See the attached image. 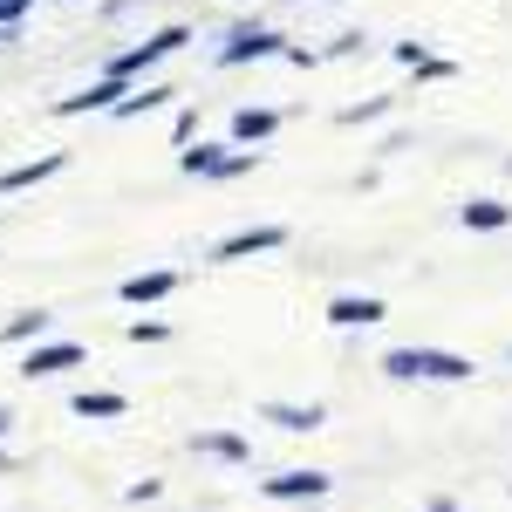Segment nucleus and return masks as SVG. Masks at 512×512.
<instances>
[{"label": "nucleus", "instance_id": "nucleus-1", "mask_svg": "<svg viewBox=\"0 0 512 512\" xmlns=\"http://www.w3.org/2000/svg\"><path fill=\"white\" fill-rule=\"evenodd\" d=\"M390 383H472L478 362L458 349H424V342H403V349H383V362H376Z\"/></svg>", "mask_w": 512, "mask_h": 512}, {"label": "nucleus", "instance_id": "nucleus-2", "mask_svg": "<svg viewBox=\"0 0 512 512\" xmlns=\"http://www.w3.org/2000/svg\"><path fill=\"white\" fill-rule=\"evenodd\" d=\"M185 41H192V28H158L151 41H137V48H123V55H110V62H103V76L137 82V76H151V69H158L164 55H178Z\"/></svg>", "mask_w": 512, "mask_h": 512}, {"label": "nucleus", "instance_id": "nucleus-3", "mask_svg": "<svg viewBox=\"0 0 512 512\" xmlns=\"http://www.w3.org/2000/svg\"><path fill=\"white\" fill-rule=\"evenodd\" d=\"M294 41L274 35V28H260V21H239L233 35L219 41V69H246V62H280Z\"/></svg>", "mask_w": 512, "mask_h": 512}, {"label": "nucleus", "instance_id": "nucleus-4", "mask_svg": "<svg viewBox=\"0 0 512 512\" xmlns=\"http://www.w3.org/2000/svg\"><path fill=\"white\" fill-rule=\"evenodd\" d=\"M335 492V478L328 472H280V478H260V499H274V506H315V499H328Z\"/></svg>", "mask_w": 512, "mask_h": 512}, {"label": "nucleus", "instance_id": "nucleus-5", "mask_svg": "<svg viewBox=\"0 0 512 512\" xmlns=\"http://www.w3.org/2000/svg\"><path fill=\"white\" fill-rule=\"evenodd\" d=\"M287 246V226H246V233H226L212 246V267H239V260H253V253H280Z\"/></svg>", "mask_w": 512, "mask_h": 512}, {"label": "nucleus", "instance_id": "nucleus-6", "mask_svg": "<svg viewBox=\"0 0 512 512\" xmlns=\"http://www.w3.org/2000/svg\"><path fill=\"white\" fill-rule=\"evenodd\" d=\"M123 96H130V82H117V76H96L89 89H76V96H62L55 103V117H110Z\"/></svg>", "mask_w": 512, "mask_h": 512}, {"label": "nucleus", "instance_id": "nucleus-7", "mask_svg": "<svg viewBox=\"0 0 512 512\" xmlns=\"http://www.w3.org/2000/svg\"><path fill=\"white\" fill-rule=\"evenodd\" d=\"M62 171H69V151H41V158H28V164H7V171H0V198L35 192L48 178H62Z\"/></svg>", "mask_w": 512, "mask_h": 512}, {"label": "nucleus", "instance_id": "nucleus-8", "mask_svg": "<svg viewBox=\"0 0 512 512\" xmlns=\"http://www.w3.org/2000/svg\"><path fill=\"white\" fill-rule=\"evenodd\" d=\"M82 362H89L82 342H35V349L21 355V376L35 383V376H62V369H82Z\"/></svg>", "mask_w": 512, "mask_h": 512}, {"label": "nucleus", "instance_id": "nucleus-9", "mask_svg": "<svg viewBox=\"0 0 512 512\" xmlns=\"http://www.w3.org/2000/svg\"><path fill=\"white\" fill-rule=\"evenodd\" d=\"M171 294H178V274H171V267H144V274H130L117 287L123 308H158V301H171Z\"/></svg>", "mask_w": 512, "mask_h": 512}, {"label": "nucleus", "instance_id": "nucleus-10", "mask_svg": "<svg viewBox=\"0 0 512 512\" xmlns=\"http://www.w3.org/2000/svg\"><path fill=\"white\" fill-rule=\"evenodd\" d=\"M260 424H280V431H321V424H328V410H321V403H280V396H267V403H260Z\"/></svg>", "mask_w": 512, "mask_h": 512}, {"label": "nucleus", "instance_id": "nucleus-11", "mask_svg": "<svg viewBox=\"0 0 512 512\" xmlns=\"http://www.w3.org/2000/svg\"><path fill=\"white\" fill-rule=\"evenodd\" d=\"M390 315L376 294H335L328 301V328H376V321Z\"/></svg>", "mask_w": 512, "mask_h": 512}, {"label": "nucleus", "instance_id": "nucleus-12", "mask_svg": "<svg viewBox=\"0 0 512 512\" xmlns=\"http://www.w3.org/2000/svg\"><path fill=\"white\" fill-rule=\"evenodd\" d=\"M48 328H55L48 308H21V315L0 321V342H7V349H35V342H48Z\"/></svg>", "mask_w": 512, "mask_h": 512}, {"label": "nucleus", "instance_id": "nucleus-13", "mask_svg": "<svg viewBox=\"0 0 512 512\" xmlns=\"http://www.w3.org/2000/svg\"><path fill=\"white\" fill-rule=\"evenodd\" d=\"M69 410H76L82 424H117V417H130V396H117V390H76V396H69Z\"/></svg>", "mask_w": 512, "mask_h": 512}, {"label": "nucleus", "instance_id": "nucleus-14", "mask_svg": "<svg viewBox=\"0 0 512 512\" xmlns=\"http://www.w3.org/2000/svg\"><path fill=\"white\" fill-rule=\"evenodd\" d=\"M458 226H465V233H506L512 205L506 198H465V205H458Z\"/></svg>", "mask_w": 512, "mask_h": 512}, {"label": "nucleus", "instance_id": "nucleus-15", "mask_svg": "<svg viewBox=\"0 0 512 512\" xmlns=\"http://www.w3.org/2000/svg\"><path fill=\"white\" fill-rule=\"evenodd\" d=\"M280 130V110H267V103H246V110H233V151H246V144H267Z\"/></svg>", "mask_w": 512, "mask_h": 512}, {"label": "nucleus", "instance_id": "nucleus-16", "mask_svg": "<svg viewBox=\"0 0 512 512\" xmlns=\"http://www.w3.org/2000/svg\"><path fill=\"white\" fill-rule=\"evenodd\" d=\"M192 451L198 458H219V465H253V444H246L239 431H198Z\"/></svg>", "mask_w": 512, "mask_h": 512}, {"label": "nucleus", "instance_id": "nucleus-17", "mask_svg": "<svg viewBox=\"0 0 512 512\" xmlns=\"http://www.w3.org/2000/svg\"><path fill=\"white\" fill-rule=\"evenodd\" d=\"M171 96H178V89H164V82H130V96H123V103L110 110V117H117V123H130V117H151V110H164V103H171Z\"/></svg>", "mask_w": 512, "mask_h": 512}, {"label": "nucleus", "instance_id": "nucleus-18", "mask_svg": "<svg viewBox=\"0 0 512 512\" xmlns=\"http://www.w3.org/2000/svg\"><path fill=\"white\" fill-rule=\"evenodd\" d=\"M226 151H233V144H198V151H178V171H185V178H212V171L226 164Z\"/></svg>", "mask_w": 512, "mask_h": 512}, {"label": "nucleus", "instance_id": "nucleus-19", "mask_svg": "<svg viewBox=\"0 0 512 512\" xmlns=\"http://www.w3.org/2000/svg\"><path fill=\"white\" fill-rule=\"evenodd\" d=\"M123 335H130L137 349H151V342H171V321H158V315H130V321H123Z\"/></svg>", "mask_w": 512, "mask_h": 512}, {"label": "nucleus", "instance_id": "nucleus-20", "mask_svg": "<svg viewBox=\"0 0 512 512\" xmlns=\"http://www.w3.org/2000/svg\"><path fill=\"white\" fill-rule=\"evenodd\" d=\"M410 76H417V82H451V76H458V62H451V55H424Z\"/></svg>", "mask_w": 512, "mask_h": 512}, {"label": "nucleus", "instance_id": "nucleus-21", "mask_svg": "<svg viewBox=\"0 0 512 512\" xmlns=\"http://www.w3.org/2000/svg\"><path fill=\"white\" fill-rule=\"evenodd\" d=\"M376 117H390V96H369V103H349V110H342V123H376Z\"/></svg>", "mask_w": 512, "mask_h": 512}, {"label": "nucleus", "instance_id": "nucleus-22", "mask_svg": "<svg viewBox=\"0 0 512 512\" xmlns=\"http://www.w3.org/2000/svg\"><path fill=\"white\" fill-rule=\"evenodd\" d=\"M246 171H260V151H226V164H219L212 178L226 185V178H246Z\"/></svg>", "mask_w": 512, "mask_h": 512}, {"label": "nucleus", "instance_id": "nucleus-23", "mask_svg": "<svg viewBox=\"0 0 512 512\" xmlns=\"http://www.w3.org/2000/svg\"><path fill=\"white\" fill-rule=\"evenodd\" d=\"M192 137H198V110L185 103V110H178V123H171V144H178V151H192Z\"/></svg>", "mask_w": 512, "mask_h": 512}, {"label": "nucleus", "instance_id": "nucleus-24", "mask_svg": "<svg viewBox=\"0 0 512 512\" xmlns=\"http://www.w3.org/2000/svg\"><path fill=\"white\" fill-rule=\"evenodd\" d=\"M28 7H35V0H0V35H14V28H21V14H28Z\"/></svg>", "mask_w": 512, "mask_h": 512}, {"label": "nucleus", "instance_id": "nucleus-25", "mask_svg": "<svg viewBox=\"0 0 512 512\" xmlns=\"http://www.w3.org/2000/svg\"><path fill=\"white\" fill-rule=\"evenodd\" d=\"M164 485L158 478H137V485H123V499H130V506H151V499H158Z\"/></svg>", "mask_w": 512, "mask_h": 512}, {"label": "nucleus", "instance_id": "nucleus-26", "mask_svg": "<svg viewBox=\"0 0 512 512\" xmlns=\"http://www.w3.org/2000/svg\"><path fill=\"white\" fill-rule=\"evenodd\" d=\"M390 55H396V62H403V69H417V62H424L431 48H424V41H390Z\"/></svg>", "mask_w": 512, "mask_h": 512}, {"label": "nucleus", "instance_id": "nucleus-27", "mask_svg": "<svg viewBox=\"0 0 512 512\" xmlns=\"http://www.w3.org/2000/svg\"><path fill=\"white\" fill-rule=\"evenodd\" d=\"M424 512H458V499H451V492H437V499H431Z\"/></svg>", "mask_w": 512, "mask_h": 512}, {"label": "nucleus", "instance_id": "nucleus-28", "mask_svg": "<svg viewBox=\"0 0 512 512\" xmlns=\"http://www.w3.org/2000/svg\"><path fill=\"white\" fill-rule=\"evenodd\" d=\"M7 431H14V410H7V403H0V444H7Z\"/></svg>", "mask_w": 512, "mask_h": 512}, {"label": "nucleus", "instance_id": "nucleus-29", "mask_svg": "<svg viewBox=\"0 0 512 512\" xmlns=\"http://www.w3.org/2000/svg\"><path fill=\"white\" fill-rule=\"evenodd\" d=\"M7 465H14V458H7V451H0V472H7Z\"/></svg>", "mask_w": 512, "mask_h": 512}, {"label": "nucleus", "instance_id": "nucleus-30", "mask_svg": "<svg viewBox=\"0 0 512 512\" xmlns=\"http://www.w3.org/2000/svg\"><path fill=\"white\" fill-rule=\"evenodd\" d=\"M506 355H512V349H506Z\"/></svg>", "mask_w": 512, "mask_h": 512}]
</instances>
